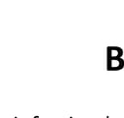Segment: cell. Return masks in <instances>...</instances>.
Instances as JSON below:
<instances>
[{
  "instance_id": "obj_1",
  "label": "cell",
  "mask_w": 124,
  "mask_h": 118,
  "mask_svg": "<svg viewBox=\"0 0 124 118\" xmlns=\"http://www.w3.org/2000/svg\"><path fill=\"white\" fill-rule=\"evenodd\" d=\"M124 66V61L121 58L108 59V70H120Z\"/></svg>"
},
{
  "instance_id": "obj_2",
  "label": "cell",
  "mask_w": 124,
  "mask_h": 118,
  "mask_svg": "<svg viewBox=\"0 0 124 118\" xmlns=\"http://www.w3.org/2000/svg\"><path fill=\"white\" fill-rule=\"evenodd\" d=\"M122 49L117 46L108 47V59H114V58H121L122 56Z\"/></svg>"
},
{
  "instance_id": "obj_3",
  "label": "cell",
  "mask_w": 124,
  "mask_h": 118,
  "mask_svg": "<svg viewBox=\"0 0 124 118\" xmlns=\"http://www.w3.org/2000/svg\"><path fill=\"white\" fill-rule=\"evenodd\" d=\"M107 118H109V117H108V116H107Z\"/></svg>"
}]
</instances>
